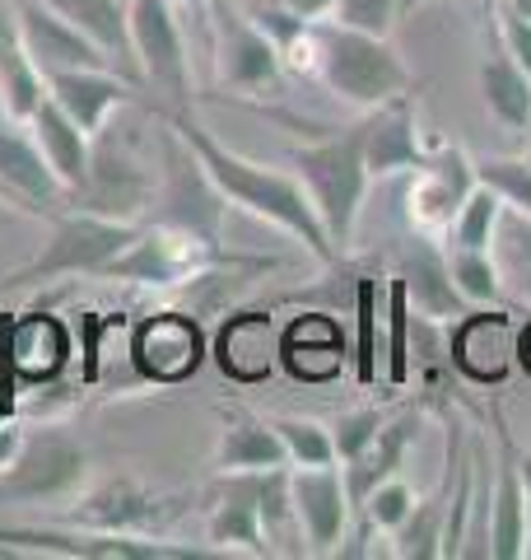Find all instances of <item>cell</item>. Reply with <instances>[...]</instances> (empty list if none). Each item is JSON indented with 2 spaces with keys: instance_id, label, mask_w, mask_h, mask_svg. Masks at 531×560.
I'll list each match as a JSON object with an SVG mask.
<instances>
[{
  "instance_id": "obj_25",
  "label": "cell",
  "mask_w": 531,
  "mask_h": 560,
  "mask_svg": "<svg viewBox=\"0 0 531 560\" xmlns=\"http://www.w3.org/2000/svg\"><path fill=\"white\" fill-rule=\"evenodd\" d=\"M0 191L20 210H57L66 206V187L51 173L43 145L33 140L28 121H0Z\"/></svg>"
},
{
  "instance_id": "obj_4",
  "label": "cell",
  "mask_w": 531,
  "mask_h": 560,
  "mask_svg": "<svg viewBox=\"0 0 531 560\" xmlns=\"http://www.w3.org/2000/svg\"><path fill=\"white\" fill-rule=\"evenodd\" d=\"M140 224L135 220L94 215V210H80V206H66L61 215L51 220V234L43 243V253L33 257L28 267L14 271L5 285L10 290H38V285H51V280H66V276H103L113 257H121L131 248Z\"/></svg>"
},
{
  "instance_id": "obj_12",
  "label": "cell",
  "mask_w": 531,
  "mask_h": 560,
  "mask_svg": "<svg viewBox=\"0 0 531 560\" xmlns=\"http://www.w3.org/2000/svg\"><path fill=\"white\" fill-rule=\"evenodd\" d=\"M88 481V453L66 430L24 434V448L0 471V500L24 504H70Z\"/></svg>"
},
{
  "instance_id": "obj_5",
  "label": "cell",
  "mask_w": 531,
  "mask_h": 560,
  "mask_svg": "<svg viewBox=\"0 0 531 560\" xmlns=\"http://www.w3.org/2000/svg\"><path fill=\"white\" fill-rule=\"evenodd\" d=\"M0 551L51 556V560H215V547H177L168 537L103 533L84 523H14L0 528Z\"/></svg>"
},
{
  "instance_id": "obj_38",
  "label": "cell",
  "mask_w": 531,
  "mask_h": 560,
  "mask_svg": "<svg viewBox=\"0 0 531 560\" xmlns=\"http://www.w3.org/2000/svg\"><path fill=\"white\" fill-rule=\"evenodd\" d=\"M442 248H448L452 285L467 300V308H485L504 300V276L489 248H452V243H442Z\"/></svg>"
},
{
  "instance_id": "obj_16",
  "label": "cell",
  "mask_w": 531,
  "mask_h": 560,
  "mask_svg": "<svg viewBox=\"0 0 531 560\" xmlns=\"http://www.w3.org/2000/svg\"><path fill=\"white\" fill-rule=\"evenodd\" d=\"M494 420V495H489V556L494 560H522L531 551V510H527V486L518 471V440H512L508 420L489 411Z\"/></svg>"
},
{
  "instance_id": "obj_6",
  "label": "cell",
  "mask_w": 531,
  "mask_h": 560,
  "mask_svg": "<svg viewBox=\"0 0 531 560\" xmlns=\"http://www.w3.org/2000/svg\"><path fill=\"white\" fill-rule=\"evenodd\" d=\"M154 187H158V168L154 160L140 154V140L131 127H103L94 136V154H88V178L66 197V206L94 210V215H113V220H145L154 210Z\"/></svg>"
},
{
  "instance_id": "obj_47",
  "label": "cell",
  "mask_w": 531,
  "mask_h": 560,
  "mask_svg": "<svg viewBox=\"0 0 531 560\" xmlns=\"http://www.w3.org/2000/svg\"><path fill=\"white\" fill-rule=\"evenodd\" d=\"M20 38V14H14V0H0V51H10Z\"/></svg>"
},
{
  "instance_id": "obj_7",
  "label": "cell",
  "mask_w": 531,
  "mask_h": 560,
  "mask_svg": "<svg viewBox=\"0 0 531 560\" xmlns=\"http://www.w3.org/2000/svg\"><path fill=\"white\" fill-rule=\"evenodd\" d=\"M224 261V248L201 234L182 230L168 220H145L140 234L131 238V248L108 261V271L98 280H127V285H145V290H182L197 276Z\"/></svg>"
},
{
  "instance_id": "obj_32",
  "label": "cell",
  "mask_w": 531,
  "mask_h": 560,
  "mask_svg": "<svg viewBox=\"0 0 531 560\" xmlns=\"http://www.w3.org/2000/svg\"><path fill=\"white\" fill-rule=\"evenodd\" d=\"M382 308H387V276L359 267L354 271V341H350V370L359 388H374L382 378Z\"/></svg>"
},
{
  "instance_id": "obj_22",
  "label": "cell",
  "mask_w": 531,
  "mask_h": 560,
  "mask_svg": "<svg viewBox=\"0 0 531 560\" xmlns=\"http://www.w3.org/2000/svg\"><path fill=\"white\" fill-rule=\"evenodd\" d=\"M462 458H467V425L448 416V463H442V481L429 495L415 500L411 518L392 533V556L401 560H434L442 556V533H448V514H452V495H457V477H462Z\"/></svg>"
},
{
  "instance_id": "obj_51",
  "label": "cell",
  "mask_w": 531,
  "mask_h": 560,
  "mask_svg": "<svg viewBox=\"0 0 531 560\" xmlns=\"http://www.w3.org/2000/svg\"><path fill=\"white\" fill-rule=\"evenodd\" d=\"M0 201H5V206H14V201H10V197H5V191H0Z\"/></svg>"
},
{
  "instance_id": "obj_3",
  "label": "cell",
  "mask_w": 531,
  "mask_h": 560,
  "mask_svg": "<svg viewBox=\"0 0 531 560\" xmlns=\"http://www.w3.org/2000/svg\"><path fill=\"white\" fill-rule=\"evenodd\" d=\"M317 80L327 84V94L359 113L420 90V80L401 61L392 38L345 28L335 20H317Z\"/></svg>"
},
{
  "instance_id": "obj_52",
  "label": "cell",
  "mask_w": 531,
  "mask_h": 560,
  "mask_svg": "<svg viewBox=\"0 0 531 560\" xmlns=\"http://www.w3.org/2000/svg\"><path fill=\"white\" fill-rule=\"evenodd\" d=\"M481 5H485V10H494V0H481Z\"/></svg>"
},
{
  "instance_id": "obj_14",
  "label": "cell",
  "mask_w": 531,
  "mask_h": 560,
  "mask_svg": "<svg viewBox=\"0 0 531 560\" xmlns=\"http://www.w3.org/2000/svg\"><path fill=\"white\" fill-rule=\"evenodd\" d=\"M182 495H158V490L140 486L135 477H113L94 490H80L66 504V523H84V528L103 533H145L164 537L168 523L182 514Z\"/></svg>"
},
{
  "instance_id": "obj_46",
  "label": "cell",
  "mask_w": 531,
  "mask_h": 560,
  "mask_svg": "<svg viewBox=\"0 0 531 560\" xmlns=\"http://www.w3.org/2000/svg\"><path fill=\"white\" fill-rule=\"evenodd\" d=\"M20 448H24V425L14 416H5V420H0V471L20 458Z\"/></svg>"
},
{
  "instance_id": "obj_26",
  "label": "cell",
  "mask_w": 531,
  "mask_h": 560,
  "mask_svg": "<svg viewBox=\"0 0 531 560\" xmlns=\"http://www.w3.org/2000/svg\"><path fill=\"white\" fill-rule=\"evenodd\" d=\"M135 90L140 84H131L127 75H117V70H108V66L57 70V75H47V98L88 136H98L113 121V113L135 103L140 98Z\"/></svg>"
},
{
  "instance_id": "obj_39",
  "label": "cell",
  "mask_w": 531,
  "mask_h": 560,
  "mask_svg": "<svg viewBox=\"0 0 531 560\" xmlns=\"http://www.w3.org/2000/svg\"><path fill=\"white\" fill-rule=\"evenodd\" d=\"M271 425L285 444V458L290 467H331L335 463V440H331V425L312 416H271Z\"/></svg>"
},
{
  "instance_id": "obj_50",
  "label": "cell",
  "mask_w": 531,
  "mask_h": 560,
  "mask_svg": "<svg viewBox=\"0 0 531 560\" xmlns=\"http://www.w3.org/2000/svg\"><path fill=\"white\" fill-rule=\"evenodd\" d=\"M518 471H522V486H527V510H531V453L518 448Z\"/></svg>"
},
{
  "instance_id": "obj_29",
  "label": "cell",
  "mask_w": 531,
  "mask_h": 560,
  "mask_svg": "<svg viewBox=\"0 0 531 560\" xmlns=\"http://www.w3.org/2000/svg\"><path fill=\"white\" fill-rule=\"evenodd\" d=\"M0 360L20 383H51L70 360V327L57 313L33 308L0 331Z\"/></svg>"
},
{
  "instance_id": "obj_42",
  "label": "cell",
  "mask_w": 531,
  "mask_h": 560,
  "mask_svg": "<svg viewBox=\"0 0 531 560\" xmlns=\"http://www.w3.org/2000/svg\"><path fill=\"white\" fill-rule=\"evenodd\" d=\"M415 500H420V490H415V486H411V481H405L401 471H397V477H387L382 486L368 490V500H364L354 514H364V518L374 523V528H378L382 537H392V533L401 528V523L411 518Z\"/></svg>"
},
{
  "instance_id": "obj_28",
  "label": "cell",
  "mask_w": 531,
  "mask_h": 560,
  "mask_svg": "<svg viewBox=\"0 0 531 560\" xmlns=\"http://www.w3.org/2000/svg\"><path fill=\"white\" fill-rule=\"evenodd\" d=\"M424 420H429V401H405L397 416L382 420L378 440L368 444L359 458L341 463L345 490H350V504H354V510H359V504L368 500V490L382 486L387 477H397V471L405 467V458H411V448H415L420 430H424Z\"/></svg>"
},
{
  "instance_id": "obj_44",
  "label": "cell",
  "mask_w": 531,
  "mask_h": 560,
  "mask_svg": "<svg viewBox=\"0 0 531 560\" xmlns=\"http://www.w3.org/2000/svg\"><path fill=\"white\" fill-rule=\"evenodd\" d=\"M401 14H405V0H335V10L327 20L359 28V33H378V38H392Z\"/></svg>"
},
{
  "instance_id": "obj_17",
  "label": "cell",
  "mask_w": 531,
  "mask_h": 560,
  "mask_svg": "<svg viewBox=\"0 0 531 560\" xmlns=\"http://www.w3.org/2000/svg\"><path fill=\"white\" fill-rule=\"evenodd\" d=\"M215 370L238 383V388H252V383H266L280 364V323L271 308H234L224 313V323L215 331Z\"/></svg>"
},
{
  "instance_id": "obj_37",
  "label": "cell",
  "mask_w": 531,
  "mask_h": 560,
  "mask_svg": "<svg viewBox=\"0 0 531 560\" xmlns=\"http://www.w3.org/2000/svg\"><path fill=\"white\" fill-rule=\"evenodd\" d=\"M43 103H47V75L33 66L24 43L0 51V113L14 117V121H28Z\"/></svg>"
},
{
  "instance_id": "obj_9",
  "label": "cell",
  "mask_w": 531,
  "mask_h": 560,
  "mask_svg": "<svg viewBox=\"0 0 531 560\" xmlns=\"http://www.w3.org/2000/svg\"><path fill=\"white\" fill-rule=\"evenodd\" d=\"M131 47L140 84L154 90V108L191 113V57L173 0H131Z\"/></svg>"
},
{
  "instance_id": "obj_15",
  "label": "cell",
  "mask_w": 531,
  "mask_h": 560,
  "mask_svg": "<svg viewBox=\"0 0 531 560\" xmlns=\"http://www.w3.org/2000/svg\"><path fill=\"white\" fill-rule=\"evenodd\" d=\"M448 360L475 388H499L518 364V323L499 304L467 308L448 323Z\"/></svg>"
},
{
  "instance_id": "obj_34",
  "label": "cell",
  "mask_w": 531,
  "mask_h": 560,
  "mask_svg": "<svg viewBox=\"0 0 531 560\" xmlns=\"http://www.w3.org/2000/svg\"><path fill=\"white\" fill-rule=\"evenodd\" d=\"M257 510H261V528H266L271 556H308L304 523H298L294 490H290V467L257 471Z\"/></svg>"
},
{
  "instance_id": "obj_31",
  "label": "cell",
  "mask_w": 531,
  "mask_h": 560,
  "mask_svg": "<svg viewBox=\"0 0 531 560\" xmlns=\"http://www.w3.org/2000/svg\"><path fill=\"white\" fill-rule=\"evenodd\" d=\"M47 10H57L61 20L84 28L108 61L117 66V75H127L140 84V66H135V47H131V0H43Z\"/></svg>"
},
{
  "instance_id": "obj_27",
  "label": "cell",
  "mask_w": 531,
  "mask_h": 560,
  "mask_svg": "<svg viewBox=\"0 0 531 560\" xmlns=\"http://www.w3.org/2000/svg\"><path fill=\"white\" fill-rule=\"evenodd\" d=\"M397 276L405 280L411 290V304L420 318H434V323H452L467 313V300L457 294L452 285V271H448V248L442 238H429V234H415L397 248Z\"/></svg>"
},
{
  "instance_id": "obj_35",
  "label": "cell",
  "mask_w": 531,
  "mask_h": 560,
  "mask_svg": "<svg viewBox=\"0 0 531 560\" xmlns=\"http://www.w3.org/2000/svg\"><path fill=\"white\" fill-rule=\"evenodd\" d=\"M411 331H415V304L405 280L392 271L387 276V308H382V378L392 388H405L415 378V355H411Z\"/></svg>"
},
{
  "instance_id": "obj_11",
  "label": "cell",
  "mask_w": 531,
  "mask_h": 560,
  "mask_svg": "<svg viewBox=\"0 0 531 560\" xmlns=\"http://www.w3.org/2000/svg\"><path fill=\"white\" fill-rule=\"evenodd\" d=\"M205 28H210V43H215V75H220L224 90H234V94H280V84H285L280 51L252 24V14H247L238 0H210Z\"/></svg>"
},
{
  "instance_id": "obj_48",
  "label": "cell",
  "mask_w": 531,
  "mask_h": 560,
  "mask_svg": "<svg viewBox=\"0 0 531 560\" xmlns=\"http://www.w3.org/2000/svg\"><path fill=\"white\" fill-rule=\"evenodd\" d=\"M280 5L298 10V14H304V20H327V14L335 10V0H280Z\"/></svg>"
},
{
  "instance_id": "obj_49",
  "label": "cell",
  "mask_w": 531,
  "mask_h": 560,
  "mask_svg": "<svg viewBox=\"0 0 531 560\" xmlns=\"http://www.w3.org/2000/svg\"><path fill=\"white\" fill-rule=\"evenodd\" d=\"M518 370H527V378H531V318L518 327Z\"/></svg>"
},
{
  "instance_id": "obj_18",
  "label": "cell",
  "mask_w": 531,
  "mask_h": 560,
  "mask_svg": "<svg viewBox=\"0 0 531 560\" xmlns=\"http://www.w3.org/2000/svg\"><path fill=\"white\" fill-rule=\"evenodd\" d=\"M290 490H294L298 523H304L308 556H335V547H341V537H345L350 518H354L341 463H331V467H290Z\"/></svg>"
},
{
  "instance_id": "obj_13",
  "label": "cell",
  "mask_w": 531,
  "mask_h": 560,
  "mask_svg": "<svg viewBox=\"0 0 531 560\" xmlns=\"http://www.w3.org/2000/svg\"><path fill=\"white\" fill-rule=\"evenodd\" d=\"M131 364L140 383H187L205 364L210 341L191 308H158L131 327Z\"/></svg>"
},
{
  "instance_id": "obj_21",
  "label": "cell",
  "mask_w": 531,
  "mask_h": 560,
  "mask_svg": "<svg viewBox=\"0 0 531 560\" xmlns=\"http://www.w3.org/2000/svg\"><path fill=\"white\" fill-rule=\"evenodd\" d=\"M14 14H20V38L24 51L33 57V66L43 75H57V70H84V66H108V51H103L84 28H75L70 20H61L57 10H47L43 0H14Z\"/></svg>"
},
{
  "instance_id": "obj_53",
  "label": "cell",
  "mask_w": 531,
  "mask_h": 560,
  "mask_svg": "<svg viewBox=\"0 0 531 560\" xmlns=\"http://www.w3.org/2000/svg\"><path fill=\"white\" fill-rule=\"evenodd\" d=\"M527 160H531V140H527Z\"/></svg>"
},
{
  "instance_id": "obj_23",
  "label": "cell",
  "mask_w": 531,
  "mask_h": 560,
  "mask_svg": "<svg viewBox=\"0 0 531 560\" xmlns=\"http://www.w3.org/2000/svg\"><path fill=\"white\" fill-rule=\"evenodd\" d=\"M485 14H489V43H485L481 70H475L481 103H485V113L499 121V131L512 140V145L527 150V140H531V75L504 47L499 28H494V10H485Z\"/></svg>"
},
{
  "instance_id": "obj_10",
  "label": "cell",
  "mask_w": 531,
  "mask_h": 560,
  "mask_svg": "<svg viewBox=\"0 0 531 560\" xmlns=\"http://www.w3.org/2000/svg\"><path fill=\"white\" fill-rule=\"evenodd\" d=\"M471 191H475V154H467L457 140H429V154L405 173V191H401L405 224L415 234L442 238Z\"/></svg>"
},
{
  "instance_id": "obj_20",
  "label": "cell",
  "mask_w": 531,
  "mask_h": 560,
  "mask_svg": "<svg viewBox=\"0 0 531 560\" xmlns=\"http://www.w3.org/2000/svg\"><path fill=\"white\" fill-rule=\"evenodd\" d=\"M205 541L220 556H271L257 510V471H220V481L210 486Z\"/></svg>"
},
{
  "instance_id": "obj_36",
  "label": "cell",
  "mask_w": 531,
  "mask_h": 560,
  "mask_svg": "<svg viewBox=\"0 0 531 560\" xmlns=\"http://www.w3.org/2000/svg\"><path fill=\"white\" fill-rule=\"evenodd\" d=\"M494 261L504 276V294L531 308V215L504 206L499 234H494Z\"/></svg>"
},
{
  "instance_id": "obj_24",
  "label": "cell",
  "mask_w": 531,
  "mask_h": 560,
  "mask_svg": "<svg viewBox=\"0 0 531 560\" xmlns=\"http://www.w3.org/2000/svg\"><path fill=\"white\" fill-rule=\"evenodd\" d=\"M364 160L374 178H392V173H411L424 154H429V136L420 131L415 94L387 98L364 117Z\"/></svg>"
},
{
  "instance_id": "obj_45",
  "label": "cell",
  "mask_w": 531,
  "mask_h": 560,
  "mask_svg": "<svg viewBox=\"0 0 531 560\" xmlns=\"http://www.w3.org/2000/svg\"><path fill=\"white\" fill-rule=\"evenodd\" d=\"M494 28H499L504 47L512 51V61H518L527 75H531V20H522V14H512L508 5L494 0Z\"/></svg>"
},
{
  "instance_id": "obj_1",
  "label": "cell",
  "mask_w": 531,
  "mask_h": 560,
  "mask_svg": "<svg viewBox=\"0 0 531 560\" xmlns=\"http://www.w3.org/2000/svg\"><path fill=\"white\" fill-rule=\"evenodd\" d=\"M150 113L164 121V127H173L177 136L187 140L191 154H197V160L205 164L210 183L224 191L228 206H238V210H247V215L275 224L280 234H290L294 243H304V248H308L317 261H322V267H335V261H341V257H335V248H331L327 230H322V220H317V210H312V201H308L304 183H298L294 173L271 168V164H257V160H247V154L228 150L224 140L210 136L191 113L154 108V103H150Z\"/></svg>"
},
{
  "instance_id": "obj_33",
  "label": "cell",
  "mask_w": 531,
  "mask_h": 560,
  "mask_svg": "<svg viewBox=\"0 0 531 560\" xmlns=\"http://www.w3.org/2000/svg\"><path fill=\"white\" fill-rule=\"evenodd\" d=\"M28 131H33V140L43 145L51 173H57L61 187H66V197H70L75 187H84V178H88V154H94V136L80 131L75 121H70L51 98L28 117Z\"/></svg>"
},
{
  "instance_id": "obj_2",
  "label": "cell",
  "mask_w": 531,
  "mask_h": 560,
  "mask_svg": "<svg viewBox=\"0 0 531 560\" xmlns=\"http://www.w3.org/2000/svg\"><path fill=\"white\" fill-rule=\"evenodd\" d=\"M290 164H294V178L308 191L317 220H322L335 257L345 261L354 248V234H359L368 183H374L364 160V121H350L341 131H327L322 140L290 150Z\"/></svg>"
},
{
  "instance_id": "obj_43",
  "label": "cell",
  "mask_w": 531,
  "mask_h": 560,
  "mask_svg": "<svg viewBox=\"0 0 531 560\" xmlns=\"http://www.w3.org/2000/svg\"><path fill=\"white\" fill-rule=\"evenodd\" d=\"M392 416V411H382V407H354V411H341L331 420V440H335V463H350V458H359V453L378 440V430H382V420Z\"/></svg>"
},
{
  "instance_id": "obj_19",
  "label": "cell",
  "mask_w": 531,
  "mask_h": 560,
  "mask_svg": "<svg viewBox=\"0 0 531 560\" xmlns=\"http://www.w3.org/2000/svg\"><path fill=\"white\" fill-rule=\"evenodd\" d=\"M280 364L294 383H335L350 364V341L327 308H308L280 327Z\"/></svg>"
},
{
  "instance_id": "obj_30",
  "label": "cell",
  "mask_w": 531,
  "mask_h": 560,
  "mask_svg": "<svg viewBox=\"0 0 531 560\" xmlns=\"http://www.w3.org/2000/svg\"><path fill=\"white\" fill-rule=\"evenodd\" d=\"M215 467L220 471H271L290 467L285 444H280L275 425L247 407H224L220 411V444H215Z\"/></svg>"
},
{
  "instance_id": "obj_8",
  "label": "cell",
  "mask_w": 531,
  "mask_h": 560,
  "mask_svg": "<svg viewBox=\"0 0 531 560\" xmlns=\"http://www.w3.org/2000/svg\"><path fill=\"white\" fill-rule=\"evenodd\" d=\"M158 187H154V220L182 224V230L201 234L210 243H224V191L210 183L205 164L191 154V145L173 127H164L158 136Z\"/></svg>"
},
{
  "instance_id": "obj_41",
  "label": "cell",
  "mask_w": 531,
  "mask_h": 560,
  "mask_svg": "<svg viewBox=\"0 0 531 560\" xmlns=\"http://www.w3.org/2000/svg\"><path fill=\"white\" fill-rule=\"evenodd\" d=\"M475 183H485L508 210L531 215V160H527V150L522 154H489V160H475Z\"/></svg>"
},
{
  "instance_id": "obj_40",
  "label": "cell",
  "mask_w": 531,
  "mask_h": 560,
  "mask_svg": "<svg viewBox=\"0 0 531 560\" xmlns=\"http://www.w3.org/2000/svg\"><path fill=\"white\" fill-rule=\"evenodd\" d=\"M499 215H504V201L494 197L485 183H475V191L467 197V206L457 210V220H452V230L442 234V243H452V248H489L494 253Z\"/></svg>"
}]
</instances>
